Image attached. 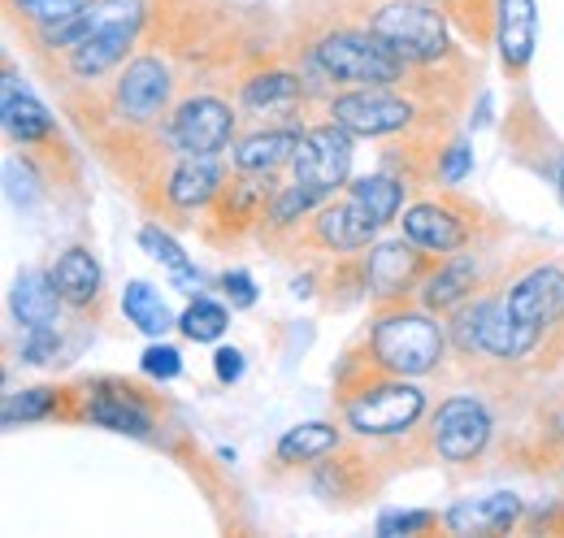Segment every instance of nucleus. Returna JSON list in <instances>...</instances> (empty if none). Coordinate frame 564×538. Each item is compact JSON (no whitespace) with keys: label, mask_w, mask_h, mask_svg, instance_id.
<instances>
[{"label":"nucleus","mask_w":564,"mask_h":538,"mask_svg":"<svg viewBox=\"0 0 564 538\" xmlns=\"http://www.w3.org/2000/svg\"><path fill=\"white\" fill-rule=\"evenodd\" d=\"M313 66L322 69V78L330 83H356V87H387L395 78H404V57L391 53L373 31H335L326 40H317L313 49Z\"/></svg>","instance_id":"obj_1"},{"label":"nucleus","mask_w":564,"mask_h":538,"mask_svg":"<svg viewBox=\"0 0 564 538\" xmlns=\"http://www.w3.org/2000/svg\"><path fill=\"white\" fill-rule=\"evenodd\" d=\"M369 31L409 66H430L447 53V26L434 0H391L369 18Z\"/></svg>","instance_id":"obj_2"},{"label":"nucleus","mask_w":564,"mask_h":538,"mask_svg":"<svg viewBox=\"0 0 564 538\" xmlns=\"http://www.w3.org/2000/svg\"><path fill=\"white\" fill-rule=\"evenodd\" d=\"M87 9H91V35L70 53V69L78 78H96L118 66L135 44V31L143 22V0H87Z\"/></svg>","instance_id":"obj_3"},{"label":"nucleus","mask_w":564,"mask_h":538,"mask_svg":"<svg viewBox=\"0 0 564 538\" xmlns=\"http://www.w3.org/2000/svg\"><path fill=\"white\" fill-rule=\"evenodd\" d=\"M369 347L378 356V365L387 374H400V378H417L430 374L443 356V331L422 318V313H391L373 326Z\"/></svg>","instance_id":"obj_4"},{"label":"nucleus","mask_w":564,"mask_h":538,"mask_svg":"<svg viewBox=\"0 0 564 538\" xmlns=\"http://www.w3.org/2000/svg\"><path fill=\"white\" fill-rule=\"evenodd\" d=\"M425 408V396L409 383H382L356 391L344 417L356 434H404Z\"/></svg>","instance_id":"obj_5"},{"label":"nucleus","mask_w":564,"mask_h":538,"mask_svg":"<svg viewBox=\"0 0 564 538\" xmlns=\"http://www.w3.org/2000/svg\"><path fill=\"white\" fill-rule=\"evenodd\" d=\"M291 165H295V183L322 187L330 196L348 179V170H352V134L344 131V127H335V122L317 127V131H304Z\"/></svg>","instance_id":"obj_6"},{"label":"nucleus","mask_w":564,"mask_h":538,"mask_svg":"<svg viewBox=\"0 0 564 538\" xmlns=\"http://www.w3.org/2000/svg\"><path fill=\"white\" fill-rule=\"evenodd\" d=\"M413 118L409 100L382 92V87H356L348 96L330 100V122L344 127L348 134H391L404 131Z\"/></svg>","instance_id":"obj_7"},{"label":"nucleus","mask_w":564,"mask_h":538,"mask_svg":"<svg viewBox=\"0 0 564 538\" xmlns=\"http://www.w3.org/2000/svg\"><path fill=\"white\" fill-rule=\"evenodd\" d=\"M230 131H235V114L213 96L178 105V114L170 118V143L183 157H217L230 143Z\"/></svg>","instance_id":"obj_8"},{"label":"nucleus","mask_w":564,"mask_h":538,"mask_svg":"<svg viewBox=\"0 0 564 538\" xmlns=\"http://www.w3.org/2000/svg\"><path fill=\"white\" fill-rule=\"evenodd\" d=\"M491 439V417L474 396H456L434 417V448L443 461H474Z\"/></svg>","instance_id":"obj_9"},{"label":"nucleus","mask_w":564,"mask_h":538,"mask_svg":"<svg viewBox=\"0 0 564 538\" xmlns=\"http://www.w3.org/2000/svg\"><path fill=\"white\" fill-rule=\"evenodd\" d=\"M508 309L521 326L530 331H552L564 322V269L543 266L525 273L512 291H508Z\"/></svg>","instance_id":"obj_10"},{"label":"nucleus","mask_w":564,"mask_h":538,"mask_svg":"<svg viewBox=\"0 0 564 538\" xmlns=\"http://www.w3.org/2000/svg\"><path fill=\"white\" fill-rule=\"evenodd\" d=\"M113 100H118V114L122 118L152 122L165 109V100H170V69L161 66L156 57L131 62L127 74H122V83H118V92H113Z\"/></svg>","instance_id":"obj_11"},{"label":"nucleus","mask_w":564,"mask_h":538,"mask_svg":"<svg viewBox=\"0 0 564 538\" xmlns=\"http://www.w3.org/2000/svg\"><path fill=\"white\" fill-rule=\"evenodd\" d=\"M373 230H378V217L356 201L352 192H348V201L322 208L317 222H313L317 244L330 248V252H356V248H365V244L373 239Z\"/></svg>","instance_id":"obj_12"},{"label":"nucleus","mask_w":564,"mask_h":538,"mask_svg":"<svg viewBox=\"0 0 564 538\" xmlns=\"http://www.w3.org/2000/svg\"><path fill=\"white\" fill-rule=\"evenodd\" d=\"M404 235H409L422 252L447 257V252H456V248L469 239V226H465V217L452 213L447 204H417V208L404 213Z\"/></svg>","instance_id":"obj_13"},{"label":"nucleus","mask_w":564,"mask_h":538,"mask_svg":"<svg viewBox=\"0 0 564 538\" xmlns=\"http://www.w3.org/2000/svg\"><path fill=\"white\" fill-rule=\"evenodd\" d=\"M274 179L270 174H248L239 170V179H230L221 192H217V222L226 226H252V222H265V208L274 204Z\"/></svg>","instance_id":"obj_14"},{"label":"nucleus","mask_w":564,"mask_h":538,"mask_svg":"<svg viewBox=\"0 0 564 538\" xmlns=\"http://www.w3.org/2000/svg\"><path fill=\"white\" fill-rule=\"evenodd\" d=\"M417 273H422V257H417V244H413V239H409V244H382V248H373L369 269H365L369 291H373L378 300L404 295V291L417 282Z\"/></svg>","instance_id":"obj_15"},{"label":"nucleus","mask_w":564,"mask_h":538,"mask_svg":"<svg viewBox=\"0 0 564 538\" xmlns=\"http://www.w3.org/2000/svg\"><path fill=\"white\" fill-rule=\"evenodd\" d=\"M534 0H499V57L512 74L534 57Z\"/></svg>","instance_id":"obj_16"},{"label":"nucleus","mask_w":564,"mask_h":538,"mask_svg":"<svg viewBox=\"0 0 564 538\" xmlns=\"http://www.w3.org/2000/svg\"><path fill=\"white\" fill-rule=\"evenodd\" d=\"M57 304H62V291L53 287V273L26 269V273L13 282V318H18L26 331L53 326V322H57Z\"/></svg>","instance_id":"obj_17"},{"label":"nucleus","mask_w":564,"mask_h":538,"mask_svg":"<svg viewBox=\"0 0 564 538\" xmlns=\"http://www.w3.org/2000/svg\"><path fill=\"white\" fill-rule=\"evenodd\" d=\"M4 131L13 134L18 143H35V139H48V134H53L48 109L18 83L13 69L4 74Z\"/></svg>","instance_id":"obj_18"},{"label":"nucleus","mask_w":564,"mask_h":538,"mask_svg":"<svg viewBox=\"0 0 564 538\" xmlns=\"http://www.w3.org/2000/svg\"><path fill=\"white\" fill-rule=\"evenodd\" d=\"M304 134L295 127L286 131H261V134H248L239 148H235V170H248V174H274L279 165H286L295 157Z\"/></svg>","instance_id":"obj_19"},{"label":"nucleus","mask_w":564,"mask_h":538,"mask_svg":"<svg viewBox=\"0 0 564 538\" xmlns=\"http://www.w3.org/2000/svg\"><path fill=\"white\" fill-rule=\"evenodd\" d=\"M517 513H521L517 495H487L478 504L474 499L469 504H456L447 513V526L456 535H499V530H508L517 521Z\"/></svg>","instance_id":"obj_20"},{"label":"nucleus","mask_w":564,"mask_h":538,"mask_svg":"<svg viewBox=\"0 0 564 538\" xmlns=\"http://www.w3.org/2000/svg\"><path fill=\"white\" fill-rule=\"evenodd\" d=\"M165 192H170V201L178 204V208H200V204H209L221 192V170H217L213 157H183L174 165Z\"/></svg>","instance_id":"obj_21"},{"label":"nucleus","mask_w":564,"mask_h":538,"mask_svg":"<svg viewBox=\"0 0 564 538\" xmlns=\"http://www.w3.org/2000/svg\"><path fill=\"white\" fill-rule=\"evenodd\" d=\"M53 287L62 291L66 304H91L100 295V261L87 248H70L62 252V261L53 266Z\"/></svg>","instance_id":"obj_22"},{"label":"nucleus","mask_w":564,"mask_h":538,"mask_svg":"<svg viewBox=\"0 0 564 538\" xmlns=\"http://www.w3.org/2000/svg\"><path fill=\"white\" fill-rule=\"evenodd\" d=\"M474 257H452L447 266H438L425 278V309H452L474 291Z\"/></svg>","instance_id":"obj_23"},{"label":"nucleus","mask_w":564,"mask_h":538,"mask_svg":"<svg viewBox=\"0 0 564 538\" xmlns=\"http://www.w3.org/2000/svg\"><path fill=\"white\" fill-rule=\"evenodd\" d=\"M339 448V430L326 426V421H308V426H295L279 439V461L286 465H304V461H317L326 452Z\"/></svg>","instance_id":"obj_24"},{"label":"nucleus","mask_w":564,"mask_h":538,"mask_svg":"<svg viewBox=\"0 0 564 538\" xmlns=\"http://www.w3.org/2000/svg\"><path fill=\"white\" fill-rule=\"evenodd\" d=\"M300 100V78L291 74H257L243 83V105L265 114H291Z\"/></svg>","instance_id":"obj_25"},{"label":"nucleus","mask_w":564,"mask_h":538,"mask_svg":"<svg viewBox=\"0 0 564 538\" xmlns=\"http://www.w3.org/2000/svg\"><path fill=\"white\" fill-rule=\"evenodd\" d=\"M87 417L105 430H122V434H148L152 430V417L143 412L131 396H96L87 404Z\"/></svg>","instance_id":"obj_26"},{"label":"nucleus","mask_w":564,"mask_h":538,"mask_svg":"<svg viewBox=\"0 0 564 538\" xmlns=\"http://www.w3.org/2000/svg\"><path fill=\"white\" fill-rule=\"evenodd\" d=\"M122 313L140 326L143 335H165L170 331V309H165V300L148 282H131L122 291Z\"/></svg>","instance_id":"obj_27"},{"label":"nucleus","mask_w":564,"mask_h":538,"mask_svg":"<svg viewBox=\"0 0 564 538\" xmlns=\"http://www.w3.org/2000/svg\"><path fill=\"white\" fill-rule=\"evenodd\" d=\"M352 196L373 217H378V226H387L395 213H400V201H404V187L395 183V179H387V174H373V179H360V183H352Z\"/></svg>","instance_id":"obj_28"},{"label":"nucleus","mask_w":564,"mask_h":538,"mask_svg":"<svg viewBox=\"0 0 564 538\" xmlns=\"http://www.w3.org/2000/svg\"><path fill=\"white\" fill-rule=\"evenodd\" d=\"M140 244L156 257V261H165V266L174 269V282L178 287H192V291H200V273H192V266H187V257H183V248L165 235V230H156V226H143L140 230Z\"/></svg>","instance_id":"obj_29"},{"label":"nucleus","mask_w":564,"mask_h":538,"mask_svg":"<svg viewBox=\"0 0 564 538\" xmlns=\"http://www.w3.org/2000/svg\"><path fill=\"white\" fill-rule=\"evenodd\" d=\"M326 201V192L322 187H308V183H295V187H282L274 204H270V222L274 226H291L295 217H304L308 208H317V204Z\"/></svg>","instance_id":"obj_30"},{"label":"nucleus","mask_w":564,"mask_h":538,"mask_svg":"<svg viewBox=\"0 0 564 538\" xmlns=\"http://www.w3.org/2000/svg\"><path fill=\"white\" fill-rule=\"evenodd\" d=\"M183 335L196 338V343H213V338H221L226 331V309L221 304H213V300H196V304H187V313H183Z\"/></svg>","instance_id":"obj_31"},{"label":"nucleus","mask_w":564,"mask_h":538,"mask_svg":"<svg viewBox=\"0 0 564 538\" xmlns=\"http://www.w3.org/2000/svg\"><path fill=\"white\" fill-rule=\"evenodd\" d=\"M53 404H57V391H48V387H40V391H22V396H9V400H4V426H13V421H31V417H44V412H53Z\"/></svg>","instance_id":"obj_32"},{"label":"nucleus","mask_w":564,"mask_h":538,"mask_svg":"<svg viewBox=\"0 0 564 538\" xmlns=\"http://www.w3.org/2000/svg\"><path fill=\"white\" fill-rule=\"evenodd\" d=\"M18 13H26L35 26H48V22H62L74 18L78 9H87V0H13Z\"/></svg>","instance_id":"obj_33"},{"label":"nucleus","mask_w":564,"mask_h":538,"mask_svg":"<svg viewBox=\"0 0 564 538\" xmlns=\"http://www.w3.org/2000/svg\"><path fill=\"white\" fill-rule=\"evenodd\" d=\"M57 352H62V338H57L53 326L26 331V338H22V361H26V365H53Z\"/></svg>","instance_id":"obj_34"},{"label":"nucleus","mask_w":564,"mask_h":538,"mask_svg":"<svg viewBox=\"0 0 564 538\" xmlns=\"http://www.w3.org/2000/svg\"><path fill=\"white\" fill-rule=\"evenodd\" d=\"M434 521H438L434 513H387V517L378 521V535H382V538L422 535V530H430Z\"/></svg>","instance_id":"obj_35"},{"label":"nucleus","mask_w":564,"mask_h":538,"mask_svg":"<svg viewBox=\"0 0 564 538\" xmlns=\"http://www.w3.org/2000/svg\"><path fill=\"white\" fill-rule=\"evenodd\" d=\"M178 352L174 347H148L143 352V374L148 378H161V383H170V378H178Z\"/></svg>","instance_id":"obj_36"},{"label":"nucleus","mask_w":564,"mask_h":538,"mask_svg":"<svg viewBox=\"0 0 564 538\" xmlns=\"http://www.w3.org/2000/svg\"><path fill=\"white\" fill-rule=\"evenodd\" d=\"M4 183H9V196H13L18 204L35 201V179H31L18 161H4Z\"/></svg>","instance_id":"obj_37"},{"label":"nucleus","mask_w":564,"mask_h":538,"mask_svg":"<svg viewBox=\"0 0 564 538\" xmlns=\"http://www.w3.org/2000/svg\"><path fill=\"white\" fill-rule=\"evenodd\" d=\"M221 287H226V295H230L239 309H248V304L257 300V291H252V278H248V273H239V269H235V273H226V278H221Z\"/></svg>","instance_id":"obj_38"},{"label":"nucleus","mask_w":564,"mask_h":538,"mask_svg":"<svg viewBox=\"0 0 564 538\" xmlns=\"http://www.w3.org/2000/svg\"><path fill=\"white\" fill-rule=\"evenodd\" d=\"M469 161H474V157H469V148H465V143H456V148L447 152V161H443V183H460V179L469 174Z\"/></svg>","instance_id":"obj_39"},{"label":"nucleus","mask_w":564,"mask_h":538,"mask_svg":"<svg viewBox=\"0 0 564 538\" xmlns=\"http://www.w3.org/2000/svg\"><path fill=\"white\" fill-rule=\"evenodd\" d=\"M213 365H217V378H221V383H239V374H243V356H239L235 347H221V352L213 356Z\"/></svg>","instance_id":"obj_40"},{"label":"nucleus","mask_w":564,"mask_h":538,"mask_svg":"<svg viewBox=\"0 0 564 538\" xmlns=\"http://www.w3.org/2000/svg\"><path fill=\"white\" fill-rule=\"evenodd\" d=\"M561 187H564V179H561Z\"/></svg>","instance_id":"obj_41"},{"label":"nucleus","mask_w":564,"mask_h":538,"mask_svg":"<svg viewBox=\"0 0 564 538\" xmlns=\"http://www.w3.org/2000/svg\"><path fill=\"white\" fill-rule=\"evenodd\" d=\"M434 4H438V0H434Z\"/></svg>","instance_id":"obj_42"}]
</instances>
